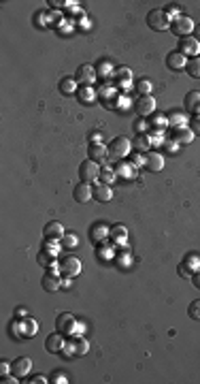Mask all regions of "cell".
I'll return each mask as SVG.
<instances>
[{
    "label": "cell",
    "mask_w": 200,
    "mask_h": 384,
    "mask_svg": "<svg viewBox=\"0 0 200 384\" xmlns=\"http://www.w3.org/2000/svg\"><path fill=\"white\" fill-rule=\"evenodd\" d=\"M147 24H149V28L162 32V30H169L171 28L173 17H171V13L166 9H151L149 13H147Z\"/></svg>",
    "instance_id": "obj_1"
},
{
    "label": "cell",
    "mask_w": 200,
    "mask_h": 384,
    "mask_svg": "<svg viewBox=\"0 0 200 384\" xmlns=\"http://www.w3.org/2000/svg\"><path fill=\"white\" fill-rule=\"evenodd\" d=\"M107 150H109V160H121V158H126L130 154L132 141L128 137H117V139L111 141V145Z\"/></svg>",
    "instance_id": "obj_2"
},
{
    "label": "cell",
    "mask_w": 200,
    "mask_h": 384,
    "mask_svg": "<svg viewBox=\"0 0 200 384\" xmlns=\"http://www.w3.org/2000/svg\"><path fill=\"white\" fill-rule=\"evenodd\" d=\"M196 24H194V19L192 17H187V15H175L173 17V24H171V30H173V35L175 37H190L192 32H194Z\"/></svg>",
    "instance_id": "obj_3"
},
{
    "label": "cell",
    "mask_w": 200,
    "mask_h": 384,
    "mask_svg": "<svg viewBox=\"0 0 200 384\" xmlns=\"http://www.w3.org/2000/svg\"><path fill=\"white\" fill-rule=\"evenodd\" d=\"M79 178H81V182H96L98 178H100V167H98V162H94V160H83L81 164H79Z\"/></svg>",
    "instance_id": "obj_4"
},
{
    "label": "cell",
    "mask_w": 200,
    "mask_h": 384,
    "mask_svg": "<svg viewBox=\"0 0 200 384\" xmlns=\"http://www.w3.org/2000/svg\"><path fill=\"white\" fill-rule=\"evenodd\" d=\"M81 260L77 258V256H69V258H64L60 265H58V269H60V273L62 276H66V278H75V276H79L81 273Z\"/></svg>",
    "instance_id": "obj_5"
},
{
    "label": "cell",
    "mask_w": 200,
    "mask_h": 384,
    "mask_svg": "<svg viewBox=\"0 0 200 384\" xmlns=\"http://www.w3.org/2000/svg\"><path fill=\"white\" fill-rule=\"evenodd\" d=\"M135 111L141 115V117H149L155 113V98L149 94V96H139L137 103H135Z\"/></svg>",
    "instance_id": "obj_6"
},
{
    "label": "cell",
    "mask_w": 200,
    "mask_h": 384,
    "mask_svg": "<svg viewBox=\"0 0 200 384\" xmlns=\"http://www.w3.org/2000/svg\"><path fill=\"white\" fill-rule=\"evenodd\" d=\"M55 329L62 333V335H73L75 329H77V320L73 314H60L58 318H55Z\"/></svg>",
    "instance_id": "obj_7"
},
{
    "label": "cell",
    "mask_w": 200,
    "mask_h": 384,
    "mask_svg": "<svg viewBox=\"0 0 200 384\" xmlns=\"http://www.w3.org/2000/svg\"><path fill=\"white\" fill-rule=\"evenodd\" d=\"M87 350H90V344H87L83 337H75L64 346L62 352L71 355V357H81V355H87Z\"/></svg>",
    "instance_id": "obj_8"
},
{
    "label": "cell",
    "mask_w": 200,
    "mask_h": 384,
    "mask_svg": "<svg viewBox=\"0 0 200 384\" xmlns=\"http://www.w3.org/2000/svg\"><path fill=\"white\" fill-rule=\"evenodd\" d=\"M179 51L183 53V56H192V58H198L200 53V43L194 39V37H183L179 39Z\"/></svg>",
    "instance_id": "obj_9"
},
{
    "label": "cell",
    "mask_w": 200,
    "mask_h": 384,
    "mask_svg": "<svg viewBox=\"0 0 200 384\" xmlns=\"http://www.w3.org/2000/svg\"><path fill=\"white\" fill-rule=\"evenodd\" d=\"M32 369V359L28 357H19L11 363V374H15V378H26Z\"/></svg>",
    "instance_id": "obj_10"
},
{
    "label": "cell",
    "mask_w": 200,
    "mask_h": 384,
    "mask_svg": "<svg viewBox=\"0 0 200 384\" xmlns=\"http://www.w3.org/2000/svg\"><path fill=\"white\" fill-rule=\"evenodd\" d=\"M64 346H66V342H64V335L60 331L47 335V339H45V348H47V352H51V355H60L64 350Z\"/></svg>",
    "instance_id": "obj_11"
},
{
    "label": "cell",
    "mask_w": 200,
    "mask_h": 384,
    "mask_svg": "<svg viewBox=\"0 0 200 384\" xmlns=\"http://www.w3.org/2000/svg\"><path fill=\"white\" fill-rule=\"evenodd\" d=\"M96 67L92 64H81L79 69H77V81H81V85H92L96 81Z\"/></svg>",
    "instance_id": "obj_12"
},
{
    "label": "cell",
    "mask_w": 200,
    "mask_h": 384,
    "mask_svg": "<svg viewBox=\"0 0 200 384\" xmlns=\"http://www.w3.org/2000/svg\"><path fill=\"white\" fill-rule=\"evenodd\" d=\"M73 196H75V201L77 203H87L90 199H94V188L87 182H79L75 186V192H73Z\"/></svg>",
    "instance_id": "obj_13"
},
{
    "label": "cell",
    "mask_w": 200,
    "mask_h": 384,
    "mask_svg": "<svg viewBox=\"0 0 200 384\" xmlns=\"http://www.w3.org/2000/svg\"><path fill=\"white\" fill-rule=\"evenodd\" d=\"M171 139L175 141V143H192V141H194V133H192L190 126L181 124V126H175L173 128Z\"/></svg>",
    "instance_id": "obj_14"
},
{
    "label": "cell",
    "mask_w": 200,
    "mask_h": 384,
    "mask_svg": "<svg viewBox=\"0 0 200 384\" xmlns=\"http://www.w3.org/2000/svg\"><path fill=\"white\" fill-rule=\"evenodd\" d=\"M166 67L171 71H183L187 67V58L181 51H171L169 56H166Z\"/></svg>",
    "instance_id": "obj_15"
},
{
    "label": "cell",
    "mask_w": 200,
    "mask_h": 384,
    "mask_svg": "<svg viewBox=\"0 0 200 384\" xmlns=\"http://www.w3.org/2000/svg\"><path fill=\"white\" fill-rule=\"evenodd\" d=\"M87 158L94 162H103L105 158H109V150L105 143H90L87 147Z\"/></svg>",
    "instance_id": "obj_16"
},
{
    "label": "cell",
    "mask_w": 200,
    "mask_h": 384,
    "mask_svg": "<svg viewBox=\"0 0 200 384\" xmlns=\"http://www.w3.org/2000/svg\"><path fill=\"white\" fill-rule=\"evenodd\" d=\"M94 199L100 201V203H109L111 199H113V190H111V186L98 182V184L94 186Z\"/></svg>",
    "instance_id": "obj_17"
},
{
    "label": "cell",
    "mask_w": 200,
    "mask_h": 384,
    "mask_svg": "<svg viewBox=\"0 0 200 384\" xmlns=\"http://www.w3.org/2000/svg\"><path fill=\"white\" fill-rule=\"evenodd\" d=\"M145 167L149 171H153V173L162 171L164 169V156H162V154H158V152H149L147 156H145Z\"/></svg>",
    "instance_id": "obj_18"
},
{
    "label": "cell",
    "mask_w": 200,
    "mask_h": 384,
    "mask_svg": "<svg viewBox=\"0 0 200 384\" xmlns=\"http://www.w3.org/2000/svg\"><path fill=\"white\" fill-rule=\"evenodd\" d=\"M66 233H64V224H60V222H49L47 226H45V237L47 239H53V241H58V239H62Z\"/></svg>",
    "instance_id": "obj_19"
},
{
    "label": "cell",
    "mask_w": 200,
    "mask_h": 384,
    "mask_svg": "<svg viewBox=\"0 0 200 384\" xmlns=\"http://www.w3.org/2000/svg\"><path fill=\"white\" fill-rule=\"evenodd\" d=\"M183 105H185L187 111L196 113L198 109H200V92H187V94H185V101H183Z\"/></svg>",
    "instance_id": "obj_20"
},
{
    "label": "cell",
    "mask_w": 200,
    "mask_h": 384,
    "mask_svg": "<svg viewBox=\"0 0 200 384\" xmlns=\"http://www.w3.org/2000/svg\"><path fill=\"white\" fill-rule=\"evenodd\" d=\"M60 286H62V284H60V278L55 276L53 271H51V273H45V278H43V288L49 290V292H55Z\"/></svg>",
    "instance_id": "obj_21"
},
{
    "label": "cell",
    "mask_w": 200,
    "mask_h": 384,
    "mask_svg": "<svg viewBox=\"0 0 200 384\" xmlns=\"http://www.w3.org/2000/svg\"><path fill=\"white\" fill-rule=\"evenodd\" d=\"M58 87H60L62 94H75L77 90H79V87H77V79H73V77H64V79H60Z\"/></svg>",
    "instance_id": "obj_22"
},
{
    "label": "cell",
    "mask_w": 200,
    "mask_h": 384,
    "mask_svg": "<svg viewBox=\"0 0 200 384\" xmlns=\"http://www.w3.org/2000/svg\"><path fill=\"white\" fill-rule=\"evenodd\" d=\"M77 98H79L81 103H92L96 98V90L92 85H81L79 90H77Z\"/></svg>",
    "instance_id": "obj_23"
},
{
    "label": "cell",
    "mask_w": 200,
    "mask_h": 384,
    "mask_svg": "<svg viewBox=\"0 0 200 384\" xmlns=\"http://www.w3.org/2000/svg\"><path fill=\"white\" fill-rule=\"evenodd\" d=\"M113 75H115V81L119 85H130V81H132V71L128 67H121V69L113 71Z\"/></svg>",
    "instance_id": "obj_24"
},
{
    "label": "cell",
    "mask_w": 200,
    "mask_h": 384,
    "mask_svg": "<svg viewBox=\"0 0 200 384\" xmlns=\"http://www.w3.org/2000/svg\"><path fill=\"white\" fill-rule=\"evenodd\" d=\"M109 235H111V239H113L115 244H126V237H128L126 228L121 226V224H117L113 230H109Z\"/></svg>",
    "instance_id": "obj_25"
},
{
    "label": "cell",
    "mask_w": 200,
    "mask_h": 384,
    "mask_svg": "<svg viewBox=\"0 0 200 384\" xmlns=\"http://www.w3.org/2000/svg\"><path fill=\"white\" fill-rule=\"evenodd\" d=\"M21 327H24V331H21V337H32V335H37V331H39V324H37V320H24L21 322Z\"/></svg>",
    "instance_id": "obj_26"
},
{
    "label": "cell",
    "mask_w": 200,
    "mask_h": 384,
    "mask_svg": "<svg viewBox=\"0 0 200 384\" xmlns=\"http://www.w3.org/2000/svg\"><path fill=\"white\" fill-rule=\"evenodd\" d=\"M185 71L190 73V77H194V79H200V58H190L187 60Z\"/></svg>",
    "instance_id": "obj_27"
},
{
    "label": "cell",
    "mask_w": 200,
    "mask_h": 384,
    "mask_svg": "<svg viewBox=\"0 0 200 384\" xmlns=\"http://www.w3.org/2000/svg\"><path fill=\"white\" fill-rule=\"evenodd\" d=\"M137 90H139L141 96H149L153 92V83L149 79H139L137 81Z\"/></svg>",
    "instance_id": "obj_28"
},
{
    "label": "cell",
    "mask_w": 200,
    "mask_h": 384,
    "mask_svg": "<svg viewBox=\"0 0 200 384\" xmlns=\"http://www.w3.org/2000/svg\"><path fill=\"white\" fill-rule=\"evenodd\" d=\"M109 235V230L103 226V224H94L92 226V230H90V237H92V241H100V239H105Z\"/></svg>",
    "instance_id": "obj_29"
},
{
    "label": "cell",
    "mask_w": 200,
    "mask_h": 384,
    "mask_svg": "<svg viewBox=\"0 0 200 384\" xmlns=\"http://www.w3.org/2000/svg\"><path fill=\"white\" fill-rule=\"evenodd\" d=\"M60 241H62V248H69V250H75L77 246H79V239H77V235H73V233H66Z\"/></svg>",
    "instance_id": "obj_30"
},
{
    "label": "cell",
    "mask_w": 200,
    "mask_h": 384,
    "mask_svg": "<svg viewBox=\"0 0 200 384\" xmlns=\"http://www.w3.org/2000/svg\"><path fill=\"white\" fill-rule=\"evenodd\" d=\"M115 180V173H113V169H109V167H103L100 169V178H98V182H103V184H111Z\"/></svg>",
    "instance_id": "obj_31"
},
{
    "label": "cell",
    "mask_w": 200,
    "mask_h": 384,
    "mask_svg": "<svg viewBox=\"0 0 200 384\" xmlns=\"http://www.w3.org/2000/svg\"><path fill=\"white\" fill-rule=\"evenodd\" d=\"M55 254L53 252H47V250H43V252H39V265H43V267H47V265H51V258H53Z\"/></svg>",
    "instance_id": "obj_32"
},
{
    "label": "cell",
    "mask_w": 200,
    "mask_h": 384,
    "mask_svg": "<svg viewBox=\"0 0 200 384\" xmlns=\"http://www.w3.org/2000/svg\"><path fill=\"white\" fill-rule=\"evenodd\" d=\"M187 314H190V318H194V320H200V299L192 301L190 307H187Z\"/></svg>",
    "instance_id": "obj_33"
},
{
    "label": "cell",
    "mask_w": 200,
    "mask_h": 384,
    "mask_svg": "<svg viewBox=\"0 0 200 384\" xmlns=\"http://www.w3.org/2000/svg\"><path fill=\"white\" fill-rule=\"evenodd\" d=\"M177 271H179V276H183V278H192V276H194V269H192L190 265H187L185 260L181 262L179 267H177Z\"/></svg>",
    "instance_id": "obj_34"
},
{
    "label": "cell",
    "mask_w": 200,
    "mask_h": 384,
    "mask_svg": "<svg viewBox=\"0 0 200 384\" xmlns=\"http://www.w3.org/2000/svg\"><path fill=\"white\" fill-rule=\"evenodd\" d=\"M51 382H58V384H66V382H69V376H66V374H62V371H55V374L51 376Z\"/></svg>",
    "instance_id": "obj_35"
},
{
    "label": "cell",
    "mask_w": 200,
    "mask_h": 384,
    "mask_svg": "<svg viewBox=\"0 0 200 384\" xmlns=\"http://www.w3.org/2000/svg\"><path fill=\"white\" fill-rule=\"evenodd\" d=\"M190 128L194 135H200V115H194V120L190 122Z\"/></svg>",
    "instance_id": "obj_36"
},
{
    "label": "cell",
    "mask_w": 200,
    "mask_h": 384,
    "mask_svg": "<svg viewBox=\"0 0 200 384\" xmlns=\"http://www.w3.org/2000/svg\"><path fill=\"white\" fill-rule=\"evenodd\" d=\"M169 124H173V126H181V124H185V122H183V117H181L179 113H173V115L169 117Z\"/></svg>",
    "instance_id": "obj_37"
},
{
    "label": "cell",
    "mask_w": 200,
    "mask_h": 384,
    "mask_svg": "<svg viewBox=\"0 0 200 384\" xmlns=\"http://www.w3.org/2000/svg\"><path fill=\"white\" fill-rule=\"evenodd\" d=\"M47 380H49L47 376H43V374H39V376H32V378H30L28 382H30V384H43V382H47Z\"/></svg>",
    "instance_id": "obj_38"
},
{
    "label": "cell",
    "mask_w": 200,
    "mask_h": 384,
    "mask_svg": "<svg viewBox=\"0 0 200 384\" xmlns=\"http://www.w3.org/2000/svg\"><path fill=\"white\" fill-rule=\"evenodd\" d=\"M11 371V361H3V363H0V376H7Z\"/></svg>",
    "instance_id": "obj_39"
},
{
    "label": "cell",
    "mask_w": 200,
    "mask_h": 384,
    "mask_svg": "<svg viewBox=\"0 0 200 384\" xmlns=\"http://www.w3.org/2000/svg\"><path fill=\"white\" fill-rule=\"evenodd\" d=\"M155 126H158V128H164V126H169V117H164V115L155 117Z\"/></svg>",
    "instance_id": "obj_40"
},
{
    "label": "cell",
    "mask_w": 200,
    "mask_h": 384,
    "mask_svg": "<svg viewBox=\"0 0 200 384\" xmlns=\"http://www.w3.org/2000/svg\"><path fill=\"white\" fill-rule=\"evenodd\" d=\"M137 147H139V150H147V147H149V145H147V139H145V137H139V139H137Z\"/></svg>",
    "instance_id": "obj_41"
},
{
    "label": "cell",
    "mask_w": 200,
    "mask_h": 384,
    "mask_svg": "<svg viewBox=\"0 0 200 384\" xmlns=\"http://www.w3.org/2000/svg\"><path fill=\"white\" fill-rule=\"evenodd\" d=\"M185 262H187V265H190L192 269L200 267V262H198V256H190V258H187V260H185Z\"/></svg>",
    "instance_id": "obj_42"
},
{
    "label": "cell",
    "mask_w": 200,
    "mask_h": 384,
    "mask_svg": "<svg viewBox=\"0 0 200 384\" xmlns=\"http://www.w3.org/2000/svg\"><path fill=\"white\" fill-rule=\"evenodd\" d=\"M192 282H194V286H196V288H200V269H196V271H194Z\"/></svg>",
    "instance_id": "obj_43"
},
{
    "label": "cell",
    "mask_w": 200,
    "mask_h": 384,
    "mask_svg": "<svg viewBox=\"0 0 200 384\" xmlns=\"http://www.w3.org/2000/svg\"><path fill=\"white\" fill-rule=\"evenodd\" d=\"M135 164H137V167L145 164V156H141V154H135Z\"/></svg>",
    "instance_id": "obj_44"
},
{
    "label": "cell",
    "mask_w": 200,
    "mask_h": 384,
    "mask_svg": "<svg viewBox=\"0 0 200 384\" xmlns=\"http://www.w3.org/2000/svg\"><path fill=\"white\" fill-rule=\"evenodd\" d=\"M194 39L200 43V24H196V28H194Z\"/></svg>",
    "instance_id": "obj_45"
},
{
    "label": "cell",
    "mask_w": 200,
    "mask_h": 384,
    "mask_svg": "<svg viewBox=\"0 0 200 384\" xmlns=\"http://www.w3.org/2000/svg\"><path fill=\"white\" fill-rule=\"evenodd\" d=\"M92 143H103V137H100V133H98V135H92Z\"/></svg>",
    "instance_id": "obj_46"
},
{
    "label": "cell",
    "mask_w": 200,
    "mask_h": 384,
    "mask_svg": "<svg viewBox=\"0 0 200 384\" xmlns=\"http://www.w3.org/2000/svg\"><path fill=\"white\" fill-rule=\"evenodd\" d=\"M83 331H85V327H83V324H77V329H75V333H77V335H79V333H83Z\"/></svg>",
    "instance_id": "obj_47"
}]
</instances>
